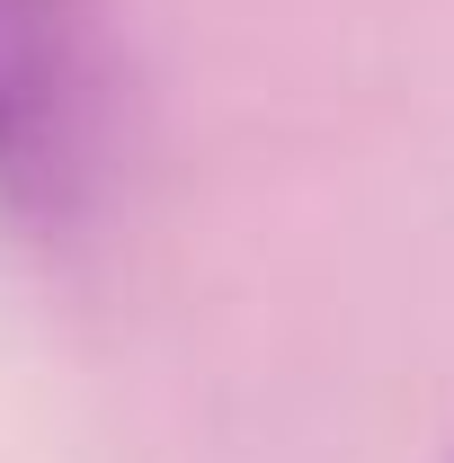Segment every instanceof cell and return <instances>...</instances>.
<instances>
[{"mask_svg": "<svg viewBox=\"0 0 454 463\" xmlns=\"http://www.w3.org/2000/svg\"><path fill=\"white\" fill-rule=\"evenodd\" d=\"M116 125V0H0V223L36 250L80 241L108 205Z\"/></svg>", "mask_w": 454, "mask_h": 463, "instance_id": "6da1fadb", "label": "cell"}]
</instances>
